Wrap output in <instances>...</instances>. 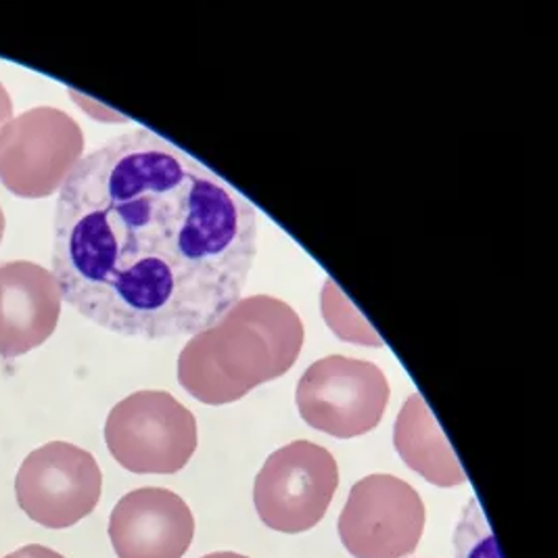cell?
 <instances>
[{
  "mask_svg": "<svg viewBox=\"0 0 558 558\" xmlns=\"http://www.w3.org/2000/svg\"><path fill=\"white\" fill-rule=\"evenodd\" d=\"M454 544L457 558H500L498 542L489 532L477 500H471L464 510V517L458 523Z\"/></svg>",
  "mask_w": 558,
  "mask_h": 558,
  "instance_id": "cell-13",
  "label": "cell"
},
{
  "mask_svg": "<svg viewBox=\"0 0 558 558\" xmlns=\"http://www.w3.org/2000/svg\"><path fill=\"white\" fill-rule=\"evenodd\" d=\"M13 120V101L4 88V84L0 82V130L4 124H9Z\"/></svg>",
  "mask_w": 558,
  "mask_h": 558,
  "instance_id": "cell-14",
  "label": "cell"
},
{
  "mask_svg": "<svg viewBox=\"0 0 558 558\" xmlns=\"http://www.w3.org/2000/svg\"><path fill=\"white\" fill-rule=\"evenodd\" d=\"M105 441L128 471L172 475L197 450V421L168 391H136L109 412Z\"/></svg>",
  "mask_w": 558,
  "mask_h": 558,
  "instance_id": "cell-3",
  "label": "cell"
},
{
  "mask_svg": "<svg viewBox=\"0 0 558 558\" xmlns=\"http://www.w3.org/2000/svg\"><path fill=\"white\" fill-rule=\"evenodd\" d=\"M61 291L47 268L34 262L0 266V355L11 360L51 337L61 316Z\"/></svg>",
  "mask_w": 558,
  "mask_h": 558,
  "instance_id": "cell-9",
  "label": "cell"
},
{
  "mask_svg": "<svg viewBox=\"0 0 558 558\" xmlns=\"http://www.w3.org/2000/svg\"><path fill=\"white\" fill-rule=\"evenodd\" d=\"M257 229L243 193L136 128L82 157L59 189L52 277L101 329L143 341L195 335L241 300Z\"/></svg>",
  "mask_w": 558,
  "mask_h": 558,
  "instance_id": "cell-1",
  "label": "cell"
},
{
  "mask_svg": "<svg viewBox=\"0 0 558 558\" xmlns=\"http://www.w3.org/2000/svg\"><path fill=\"white\" fill-rule=\"evenodd\" d=\"M427 523L418 492L393 475H368L354 483L337 532L354 558H407Z\"/></svg>",
  "mask_w": 558,
  "mask_h": 558,
  "instance_id": "cell-7",
  "label": "cell"
},
{
  "mask_svg": "<svg viewBox=\"0 0 558 558\" xmlns=\"http://www.w3.org/2000/svg\"><path fill=\"white\" fill-rule=\"evenodd\" d=\"M204 558H247L243 555H236V553H214V555H207Z\"/></svg>",
  "mask_w": 558,
  "mask_h": 558,
  "instance_id": "cell-15",
  "label": "cell"
},
{
  "mask_svg": "<svg viewBox=\"0 0 558 558\" xmlns=\"http://www.w3.org/2000/svg\"><path fill=\"white\" fill-rule=\"evenodd\" d=\"M295 402L312 429L354 439L379 427L389 402V383L373 362L329 355L302 375Z\"/></svg>",
  "mask_w": 558,
  "mask_h": 558,
  "instance_id": "cell-5",
  "label": "cell"
},
{
  "mask_svg": "<svg viewBox=\"0 0 558 558\" xmlns=\"http://www.w3.org/2000/svg\"><path fill=\"white\" fill-rule=\"evenodd\" d=\"M320 307L323 316L327 320L332 332L350 343H360V345H377L381 348V337L377 330L373 329L364 316L355 310V305L348 300L343 291L337 289L332 280L327 279V284L323 287L320 295Z\"/></svg>",
  "mask_w": 558,
  "mask_h": 558,
  "instance_id": "cell-12",
  "label": "cell"
},
{
  "mask_svg": "<svg viewBox=\"0 0 558 558\" xmlns=\"http://www.w3.org/2000/svg\"><path fill=\"white\" fill-rule=\"evenodd\" d=\"M109 533L120 558H182L195 537V517L174 492L143 487L120 500Z\"/></svg>",
  "mask_w": 558,
  "mask_h": 558,
  "instance_id": "cell-8",
  "label": "cell"
},
{
  "mask_svg": "<svg viewBox=\"0 0 558 558\" xmlns=\"http://www.w3.org/2000/svg\"><path fill=\"white\" fill-rule=\"evenodd\" d=\"M339 485V466L327 448L291 441L272 452L254 483V505L262 523L280 533L316 527Z\"/></svg>",
  "mask_w": 558,
  "mask_h": 558,
  "instance_id": "cell-6",
  "label": "cell"
},
{
  "mask_svg": "<svg viewBox=\"0 0 558 558\" xmlns=\"http://www.w3.org/2000/svg\"><path fill=\"white\" fill-rule=\"evenodd\" d=\"M2 234H4V214H2V207H0V241H2Z\"/></svg>",
  "mask_w": 558,
  "mask_h": 558,
  "instance_id": "cell-16",
  "label": "cell"
},
{
  "mask_svg": "<svg viewBox=\"0 0 558 558\" xmlns=\"http://www.w3.org/2000/svg\"><path fill=\"white\" fill-rule=\"evenodd\" d=\"M304 348V323L272 295L241 298L178 355V383L207 407L239 402L287 375Z\"/></svg>",
  "mask_w": 558,
  "mask_h": 558,
  "instance_id": "cell-2",
  "label": "cell"
},
{
  "mask_svg": "<svg viewBox=\"0 0 558 558\" xmlns=\"http://www.w3.org/2000/svg\"><path fill=\"white\" fill-rule=\"evenodd\" d=\"M82 157V128L61 109L34 107L0 130V182L17 197H51Z\"/></svg>",
  "mask_w": 558,
  "mask_h": 558,
  "instance_id": "cell-4",
  "label": "cell"
},
{
  "mask_svg": "<svg viewBox=\"0 0 558 558\" xmlns=\"http://www.w3.org/2000/svg\"><path fill=\"white\" fill-rule=\"evenodd\" d=\"M393 446L408 469L418 473L425 482L437 487H457L466 483L460 460L421 393H412L400 410L393 429Z\"/></svg>",
  "mask_w": 558,
  "mask_h": 558,
  "instance_id": "cell-11",
  "label": "cell"
},
{
  "mask_svg": "<svg viewBox=\"0 0 558 558\" xmlns=\"http://www.w3.org/2000/svg\"><path fill=\"white\" fill-rule=\"evenodd\" d=\"M20 487H38L77 519L90 512L101 494V471L95 458L70 444H49L36 450L20 473Z\"/></svg>",
  "mask_w": 558,
  "mask_h": 558,
  "instance_id": "cell-10",
  "label": "cell"
}]
</instances>
